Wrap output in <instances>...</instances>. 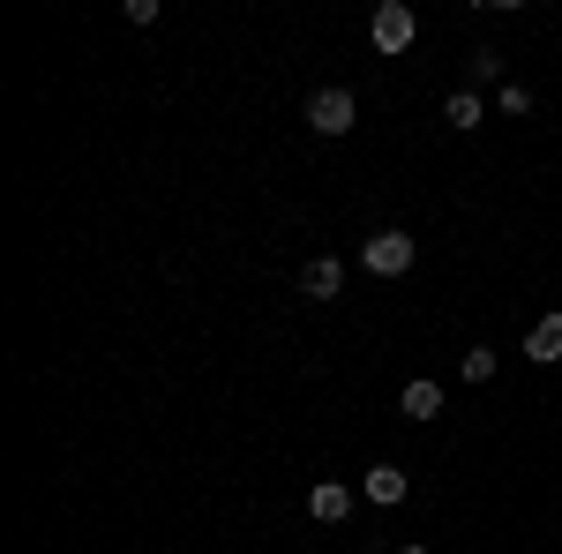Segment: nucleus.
<instances>
[{"label":"nucleus","instance_id":"nucleus-1","mask_svg":"<svg viewBox=\"0 0 562 554\" xmlns=\"http://www.w3.org/2000/svg\"><path fill=\"white\" fill-rule=\"evenodd\" d=\"M413 256H420V248H413L397 225H383V233H368V240H360V270H375V278H405Z\"/></svg>","mask_w":562,"mask_h":554},{"label":"nucleus","instance_id":"nucleus-2","mask_svg":"<svg viewBox=\"0 0 562 554\" xmlns=\"http://www.w3.org/2000/svg\"><path fill=\"white\" fill-rule=\"evenodd\" d=\"M307 128L315 135H352L360 128V98H352V90H315V98H307Z\"/></svg>","mask_w":562,"mask_h":554},{"label":"nucleus","instance_id":"nucleus-3","mask_svg":"<svg viewBox=\"0 0 562 554\" xmlns=\"http://www.w3.org/2000/svg\"><path fill=\"white\" fill-rule=\"evenodd\" d=\"M368 38H375V53H405V45L420 38V15H413L405 0H383L375 23H368Z\"/></svg>","mask_w":562,"mask_h":554},{"label":"nucleus","instance_id":"nucleus-4","mask_svg":"<svg viewBox=\"0 0 562 554\" xmlns=\"http://www.w3.org/2000/svg\"><path fill=\"white\" fill-rule=\"evenodd\" d=\"M346 510H352V487H338V479H315L307 487V517L315 524H346Z\"/></svg>","mask_w":562,"mask_h":554},{"label":"nucleus","instance_id":"nucleus-5","mask_svg":"<svg viewBox=\"0 0 562 554\" xmlns=\"http://www.w3.org/2000/svg\"><path fill=\"white\" fill-rule=\"evenodd\" d=\"M301 293L307 299H338V293H346V262H338V256H315L301 270Z\"/></svg>","mask_w":562,"mask_h":554},{"label":"nucleus","instance_id":"nucleus-6","mask_svg":"<svg viewBox=\"0 0 562 554\" xmlns=\"http://www.w3.org/2000/svg\"><path fill=\"white\" fill-rule=\"evenodd\" d=\"M397 412H405V420H435V412H442V383L413 375V383L397 389Z\"/></svg>","mask_w":562,"mask_h":554},{"label":"nucleus","instance_id":"nucleus-7","mask_svg":"<svg viewBox=\"0 0 562 554\" xmlns=\"http://www.w3.org/2000/svg\"><path fill=\"white\" fill-rule=\"evenodd\" d=\"M360 495L383 502V510H390V502H405V472H397V465H368V472H360Z\"/></svg>","mask_w":562,"mask_h":554},{"label":"nucleus","instance_id":"nucleus-8","mask_svg":"<svg viewBox=\"0 0 562 554\" xmlns=\"http://www.w3.org/2000/svg\"><path fill=\"white\" fill-rule=\"evenodd\" d=\"M525 360H540V368H555V360H562V315H540V323H532Z\"/></svg>","mask_w":562,"mask_h":554},{"label":"nucleus","instance_id":"nucleus-9","mask_svg":"<svg viewBox=\"0 0 562 554\" xmlns=\"http://www.w3.org/2000/svg\"><path fill=\"white\" fill-rule=\"evenodd\" d=\"M442 121H450L458 135H473L480 121H487V105H480L473 90H450V98H442Z\"/></svg>","mask_w":562,"mask_h":554},{"label":"nucleus","instance_id":"nucleus-10","mask_svg":"<svg viewBox=\"0 0 562 554\" xmlns=\"http://www.w3.org/2000/svg\"><path fill=\"white\" fill-rule=\"evenodd\" d=\"M458 368H465V383H495V368H503V360H495L487 344H473V352H465Z\"/></svg>","mask_w":562,"mask_h":554},{"label":"nucleus","instance_id":"nucleus-11","mask_svg":"<svg viewBox=\"0 0 562 554\" xmlns=\"http://www.w3.org/2000/svg\"><path fill=\"white\" fill-rule=\"evenodd\" d=\"M465 68H473V83H503V53H495V45H480Z\"/></svg>","mask_w":562,"mask_h":554},{"label":"nucleus","instance_id":"nucleus-12","mask_svg":"<svg viewBox=\"0 0 562 554\" xmlns=\"http://www.w3.org/2000/svg\"><path fill=\"white\" fill-rule=\"evenodd\" d=\"M495 105H503V113H532V90H525V83H503V98H495Z\"/></svg>","mask_w":562,"mask_h":554},{"label":"nucleus","instance_id":"nucleus-13","mask_svg":"<svg viewBox=\"0 0 562 554\" xmlns=\"http://www.w3.org/2000/svg\"><path fill=\"white\" fill-rule=\"evenodd\" d=\"M390 554H428V547H420V540H405V547H390Z\"/></svg>","mask_w":562,"mask_h":554}]
</instances>
